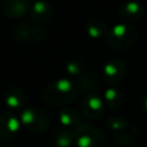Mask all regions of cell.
Segmentation results:
<instances>
[{"label": "cell", "instance_id": "6da1fadb", "mask_svg": "<svg viewBox=\"0 0 147 147\" xmlns=\"http://www.w3.org/2000/svg\"><path fill=\"white\" fill-rule=\"evenodd\" d=\"M77 88L68 79H60L49 85L44 92V100L51 106H62L75 99Z\"/></svg>", "mask_w": 147, "mask_h": 147}, {"label": "cell", "instance_id": "7a4b0ae2", "mask_svg": "<svg viewBox=\"0 0 147 147\" xmlns=\"http://www.w3.org/2000/svg\"><path fill=\"white\" fill-rule=\"evenodd\" d=\"M137 39V31L133 26L127 24L116 25L107 34L108 44L117 49L129 48Z\"/></svg>", "mask_w": 147, "mask_h": 147}, {"label": "cell", "instance_id": "3957f363", "mask_svg": "<svg viewBox=\"0 0 147 147\" xmlns=\"http://www.w3.org/2000/svg\"><path fill=\"white\" fill-rule=\"evenodd\" d=\"M22 124L31 132H42L48 126V117L40 109H28L21 117Z\"/></svg>", "mask_w": 147, "mask_h": 147}, {"label": "cell", "instance_id": "277c9868", "mask_svg": "<svg viewBox=\"0 0 147 147\" xmlns=\"http://www.w3.org/2000/svg\"><path fill=\"white\" fill-rule=\"evenodd\" d=\"M77 145L79 147H99L103 141V136L100 131L91 127L80 125L76 130Z\"/></svg>", "mask_w": 147, "mask_h": 147}, {"label": "cell", "instance_id": "5b68a950", "mask_svg": "<svg viewBox=\"0 0 147 147\" xmlns=\"http://www.w3.org/2000/svg\"><path fill=\"white\" fill-rule=\"evenodd\" d=\"M20 127V119L11 114H3L0 117V139L7 141L11 139Z\"/></svg>", "mask_w": 147, "mask_h": 147}, {"label": "cell", "instance_id": "8992f818", "mask_svg": "<svg viewBox=\"0 0 147 147\" xmlns=\"http://www.w3.org/2000/svg\"><path fill=\"white\" fill-rule=\"evenodd\" d=\"M29 8V0H5L2 10L6 16L16 18L23 16Z\"/></svg>", "mask_w": 147, "mask_h": 147}, {"label": "cell", "instance_id": "52a82bcc", "mask_svg": "<svg viewBox=\"0 0 147 147\" xmlns=\"http://www.w3.org/2000/svg\"><path fill=\"white\" fill-rule=\"evenodd\" d=\"M125 74V65L119 60H113L105 67V77L106 80L110 84L119 83L123 79Z\"/></svg>", "mask_w": 147, "mask_h": 147}, {"label": "cell", "instance_id": "ba28073f", "mask_svg": "<svg viewBox=\"0 0 147 147\" xmlns=\"http://www.w3.org/2000/svg\"><path fill=\"white\" fill-rule=\"evenodd\" d=\"M102 102L95 95H90L82 102V109L85 116L90 118H98L102 114Z\"/></svg>", "mask_w": 147, "mask_h": 147}, {"label": "cell", "instance_id": "9c48e42d", "mask_svg": "<svg viewBox=\"0 0 147 147\" xmlns=\"http://www.w3.org/2000/svg\"><path fill=\"white\" fill-rule=\"evenodd\" d=\"M51 13H52V8L48 2L38 1L33 6L31 17H32V21L36 23H42L49 18Z\"/></svg>", "mask_w": 147, "mask_h": 147}, {"label": "cell", "instance_id": "30bf717a", "mask_svg": "<svg viewBox=\"0 0 147 147\" xmlns=\"http://www.w3.org/2000/svg\"><path fill=\"white\" fill-rule=\"evenodd\" d=\"M121 16L126 21L138 20L140 16H142V8L139 3L136 2L126 3L121 9Z\"/></svg>", "mask_w": 147, "mask_h": 147}, {"label": "cell", "instance_id": "8fae6325", "mask_svg": "<svg viewBox=\"0 0 147 147\" xmlns=\"http://www.w3.org/2000/svg\"><path fill=\"white\" fill-rule=\"evenodd\" d=\"M5 99H6V103L9 107H11V108H18L24 102V94H23V92L20 88L13 87V88H10V90L7 91V93L5 95Z\"/></svg>", "mask_w": 147, "mask_h": 147}, {"label": "cell", "instance_id": "7c38bea8", "mask_svg": "<svg viewBox=\"0 0 147 147\" xmlns=\"http://www.w3.org/2000/svg\"><path fill=\"white\" fill-rule=\"evenodd\" d=\"M87 31L91 37L93 38H99L106 32V26L103 22L99 20H92L87 23Z\"/></svg>", "mask_w": 147, "mask_h": 147}, {"label": "cell", "instance_id": "4fadbf2b", "mask_svg": "<svg viewBox=\"0 0 147 147\" xmlns=\"http://www.w3.org/2000/svg\"><path fill=\"white\" fill-rule=\"evenodd\" d=\"M60 119H61V123L64 125H76L78 123L79 118L75 110H72L70 108H65L61 111Z\"/></svg>", "mask_w": 147, "mask_h": 147}, {"label": "cell", "instance_id": "5bb4252c", "mask_svg": "<svg viewBox=\"0 0 147 147\" xmlns=\"http://www.w3.org/2000/svg\"><path fill=\"white\" fill-rule=\"evenodd\" d=\"M106 100L108 101V103L111 107H119V105L122 103V95L118 94V92L114 88H109L106 92Z\"/></svg>", "mask_w": 147, "mask_h": 147}, {"label": "cell", "instance_id": "9a60e30c", "mask_svg": "<svg viewBox=\"0 0 147 147\" xmlns=\"http://www.w3.org/2000/svg\"><path fill=\"white\" fill-rule=\"evenodd\" d=\"M75 134H71V132H60V134L56 138V145L57 147H69L74 140Z\"/></svg>", "mask_w": 147, "mask_h": 147}, {"label": "cell", "instance_id": "2e32d148", "mask_svg": "<svg viewBox=\"0 0 147 147\" xmlns=\"http://www.w3.org/2000/svg\"><path fill=\"white\" fill-rule=\"evenodd\" d=\"M145 108H146V110H147V98H146V100H145Z\"/></svg>", "mask_w": 147, "mask_h": 147}, {"label": "cell", "instance_id": "e0dca14e", "mask_svg": "<svg viewBox=\"0 0 147 147\" xmlns=\"http://www.w3.org/2000/svg\"><path fill=\"white\" fill-rule=\"evenodd\" d=\"M0 147H1V146H0Z\"/></svg>", "mask_w": 147, "mask_h": 147}]
</instances>
